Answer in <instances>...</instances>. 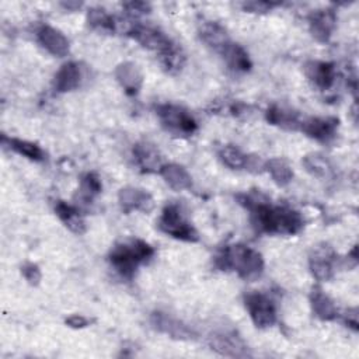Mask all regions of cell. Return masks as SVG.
<instances>
[{"mask_svg":"<svg viewBox=\"0 0 359 359\" xmlns=\"http://www.w3.org/2000/svg\"><path fill=\"white\" fill-rule=\"evenodd\" d=\"M237 198L250 210L251 223L258 231L293 236L304 226V220L297 210L286 206H273L248 195H238Z\"/></svg>","mask_w":359,"mask_h":359,"instance_id":"obj_1","label":"cell"},{"mask_svg":"<svg viewBox=\"0 0 359 359\" xmlns=\"http://www.w3.org/2000/svg\"><path fill=\"white\" fill-rule=\"evenodd\" d=\"M215 264L222 271H236L240 278L248 282L257 280L264 272L262 255L244 244L226 247L216 255Z\"/></svg>","mask_w":359,"mask_h":359,"instance_id":"obj_2","label":"cell"},{"mask_svg":"<svg viewBox=\"0 0 359 359\" xmlns=\"http://www.w3.org/2000/svg\"><path fill=\"white\" fill-rule=\"evenodd\" d=\"M154 255V250L143 240H132L129 243L116 244L109 252L111 265L126 279H132L137 266L149 261Z\"/></svg>","mask_w":359,"mask_h":359,"instance_id":"obj_3","label":"cell"},{"mask_svg":"<svg viewBox=\"0 0 359 359\" xmlns=\"http://www.w3.org/2000/svg\"><path fill=\"white\" fill-rule=\"evenodd\" d=\"M158 229L177 240L189 243H195L199 240L198 231L185 219L180 206L175 203H170L163 209L161 216L158 219Z\"/></svg>","mask_w":359,"mask_h":359,"instance_id":"obj_4","label":"cell"},{"mask_svg":"<svg viewBox=\"0 0 359 359\" xmlns=\"http://www.w3.org/2000/svg\"><path fill=\"white\" fill-rule=\"evenodd\" d=\"M157 116L163 126L177 135H192L198 125L194 116L182 107L174 104H161L156 107Z\"/></svg>","mask_w":359,"mask_h":359,"instance_id":"obj_5","label":"cell"},{"mask_svg":"<svg viewBox=\"0 0 359 359\" xmlns=\"http://www.w3.org/2000/svg\"><path fill=\"white\" fill-rule=\"evenodd\" d=\"M244 304L255 327L268 328L276 323V307L269 296L251 292L244 296Z\"/></svg>","mask_w":359,"mask_h":359,"instance_id":"obj_6","label":"cell"},{"mask_svg":"<svg viewBox=\"0 0 359 359\" xmlns=\"http://www.w3.org/2000/svg\"><path fill=\"white\" fill-rule=\"evenodd\" d=\"M128 34H129L135 41H137L143 48L150 49V50H154V52H157L158 55L163 53L164 50H167V49L174 43V42H172L167 35H164L161 31H158V29H156V28H151V27L139 25V24L130 25Z\"/></svg>","mask_w":359,"mask_h":359,"instance_id":"obj_7","label":"cell"},{"mask_svg":"<svg viewBox=\"0 0 359 359\" xmlns=\"http://www.w3.org/2000/svg\"><path fill=\"white\" fill-rule=\"evenodd\" d=\"M151 325L154 327V330H157L158 332H163L174 339H191L194 338V331L184 324L182 321H180L175 317H171L170 314L161 313V311H154L150 317Z\"/></svg>","mask_w":359,"mask_h":359,"instance_id":"obj_8","label":"cell"},{"mask_svg":"<svg viewBox=\"0 0 359 359\" xmlns=\"http://www.w3.org/2000/svg\"><path fill=\"white\" fill-rule=\"evenodd\" d=\"M209 345L213 351L223 356L230 358H245L248 356V351L245 344L240 337H237L234 332H217L213 334L209 339Z\"/></svg>","mask_w":359,"mask_h":359,"instance_id":"obj_9","label":"cell"},{"mask_svg":"<svg viewBox=\"0 0 359 359\" xmlns=\"http://www.w3.org/2000/svg\"><path fill=\"white\" fill-rule=\"evenodd\" d=\"M334 261L335 254L331 247L323 244L321 247H316L310 255V271L313 276L320 280H330L334 275Z\"/></svg>","mask_w":359,"mask_h":359,"instance_id":"obj_10","label":"cell"},{"mask_svg":"<svg viewBox=\"0 0 359 359\" xmlns=\"http://www.w3.org/2000/svg\"><path fill=\"white\" fill-rule=\"evenodd\" d=\"M338 119L337 118H309L300 122V128L309 137L321 143L331 142L337 135Z\"/></svg>","mask_w":359,"mask_h":359,"instance_id":"obj_11","label":"cell"},{"mask_svg":"<svg viewBox=\"0 0 359 359\" xmlns=\"http://www.w3.org/2000/svg\"><path fill=\"white\" fill-rule=\"evenodd\" d=\"M118 201L123 212L129 213L132 210H140L143 213L150 212L154 208V201L151 195L143 189L126 187L118 194Z\"/></svg>","mask_w":359,"mask_h":359,"instance_id":"obj_12","label":"cell"},{"mask_svg":"<svg viewBox=\"0 0 359 359\" xmlns=\"http://www.w3.org/2000/svg\"><path fill=\"white\" fill-rule=\"evenodd\" d=\"M337 15L332 10H317L309 17V28L314 39L318 42H327L335 28Z\"/></svg>","mask_w":359,"mask_h":359,"instance_id":"obj_13","label":"cell"},{"mask_svg":"<svg viewBox=\"0 0 359 359\" xmlns=\"http://www.w3.org/2000/svg\"><path fill=\"white\" fill-rule=\"evenodd\" d=\"M38 42L53 56L63 57L69 53V41L67 38L56 28L50 25H42L38 29Z\"/></svg>","mask_w":359,"mask_h":359,"instance_id":"obj_14","label":"cell"},{"mask_svg":"<svg viewBox=\"0 0 359 359\" xmlns=\"http://www.w3.org/2000/svg\"><path fill=\"white\" fill-rule=\"evenodd\" d=\"M307 77L317 86L320 90H328L332 87L335 79H337V72L335 66L330 62H318V60H311L304 66Z\"/></svg>","mask_w":359,"mask_h":359,"instance_id":"obj_15","label":"cell"},{"mask_svg":"<svg viewBox=\"0 0 359 359\" xmlns=\"http://www.w3.org/2000/svg\"><path fill=\"white\" fill-rule=\"evenodd\" d=\"M115 77H116L118 83L122 86V88L129 95L137 94L142 87V83H143L142 72L132 62H123V63L118 65L115 69Z\"/></svg>","mask_w":359,"mask_h":359,"instance_id":"obj_16","label":"cell"},{"mask_svg":"<svg viewBox=\"0 0 359 359\" xmlns=\"http://www.w3.org/2000/svg\"><path fill=\"white\" fill-rule=\"evenodd\" d=\"M133 154L139 167L144 172H160L163 167L161 156L154 144L149 142H140L133 147Z\"/></svg>","mask_w":359,"mask_h":359,"instance_id":"obj_17","label":"cell"},{"mask_svg":"<svg viewBox=\"0 0 359 359\" xmlns=\"http://www.w3.org/2000/svg\"><path fill=\"white\" fill-rule=\"evenodd\" d=\"M80 80L81 72L79 65L74 62H67L55 74L53 87L57 93H67L76 90L80 86Z\"/></svg>","mask_w":359,"mask_h":359,"instance_id":"obj_18","label":"cell"},{"mask_svg":"<svg viewBox=\"0 0 359 359\" xmlns=\"http://www.w3.org/2000/svg\"><path fill=\"white\" fill-rule=\"evenodd\" d=\"M199 35L205 43L220 52L229 42L226 29L215 21H202L199 24Z\"/></svg>","mask_w":359,"mask_h":359,"instance_id":"obj_19","label":"cell"},{"mask_svg":"<svg viewBox=\"0 0 359 359\" xmlns=\"http://www.w3.org/2000/svg\"><path fill=\"white\" fill-rule=\"evenodd\" d=\"M160 175L164 178L167 185L174 191H184L191 188L192 178L188 171L180 164H164L160 170Z\"/></svg>","mask_w":359,"mask_h":359,"instance_id":"obj_20","label":"cell"},{"mask_svg":"<svg viewBox=\"0 0 359 359\" xmlns=\"http://www.w3.org/2000/svg\"><path fill=\"white\" fill-rule=\"evenodd\" d=\"M310 303L311 309L316 317L324 321H331L335 320L338 316V310L334 304V302L320 289V287H313L311 294H310Z\"/></svg>","mask_w":359,"mask_h":359,"instance_id":"obj_21","label":"cell"},{"mask_svg":"<svg viewBox=\"0 0 359 359\" xmlns=\"http://www.w3.org/2000/svg\"><path fill=\"white\" fill-rule=\"evenodd\" d=\"M55 212L70 231L76 234H81L86 231V222L74 206L63 201H57L55 205Z\"/></svg>","mask_w":359,"mask_h":359,"instance_id":"obj_22","label":"cell"},{"mask_svg":"<svg viewBox=\"0 0 359 359\" xmlns=\"http://www.w3.org/2000/svg\"><path fill=\"white\" fill-rule=\"evenodd\" d=\"M227 66L236 72H248L251 69V60L248 53L238 45L229 42L220 52Z\"/></svg>","mask_w":359,"mask_h":359,"instance_id":"obj_23","label":"cell"},{"mask_svg":"<svg viewBox=\"0 0 359 359\" xmlns=\"http://www.w3.org/2000/svg\"><path fill=\"white\" fill-rule=\"evenodd\" d=\"M266 121L272 125H279L282 128L287 129H299L300 121L297 112H293L292 109H285L279 105H272L266 111Z\"/></svg>","mask_w":359,"mask_h":359,"instance_id":"obj_24","label":"cell"},{"mask_svg":"<svg viewBox=\"0 0 359 359\" xmlns=\"http://www.w3.org/2000/svg\"><path fill=\"white\" fill-rule=\"evenodd\" d=\"M87 22L93 29L100 32H114L116 29V21L104 8L93 7L87 13Z\"/></svg>","mask_w":359,"mask_h":359,"instance_id":"obj_25","label":"cell"},{"mask_svg":"<svg viewBox=\"0 0 359 359\" xmlns=\"http://www.w3.org/2000/svg\"><path fill=\"white\" fill-rule=\"evenodd\" d=\"M158 60L167 73L174 74L182 69L185 63V55L178 45L172 43L167 50L158 55Z\"/></svg>","mask_w":359,"mask_h":359,"instance_id":"obj_26","label":"cell"},{"mask_svg":"<svg viewBox=\"0 0 359 359\" xmlns=\"http://www.w3.org/2000/svg\"><path fill=\"white\" fill-rule=\"evenodd\" d=\"M265 170L271 174L272 180L280 187L287 185L293 178V171H292L290 165L279 157H275V158H271L269 161H266Z\"/></svg>","mask_w":359,"mask_h":359,"instance_id":"obj_27","label":"cell"},{"mask_svg":"<svg viewBox=\"0 0 359 359\" xmlns=\"http://www.w3.org/2000/svg\"><path fill=\"white\" fill-rule=\"evenodd\" d=\"M3 139L8 142L11 150H14L15 153H18V154H21V156H24V157H27L29 160L41 161L45 157L43 150L36 143H32V142H28V140H22V139H15V137L6 139L3 136Z\"/></svg>","mask_w":359,"mask_h":359,"instance_id":"obj_28","label":"cell"},{"mask_svg":"<svg viewBox=\"0 0 359 359\" xmlns=\"http://www.w3.org/2000/svg\"><path fill=\"white\" fill-rule=\"evenodd\" d=\"M102 189L101 180L94 172H87L80 181V198L84 201H91Z\"/></svg>","mask_w":359,"mask_h":359,"instance_id":"obj_29","label":"cell"},{"mask_svg":"<svg viewBox=\"0 0 359 359\" xmlns=\"http://www.w3.org/2000/svg\"><path fill=\"white\" fill-rule=\"evenodd\" d=\"M219 157L227 167L237 170V168H244L247 156L234 146H223L219 151Z\"/></svg>","mask_w":359,"mask_h":359,"instance_id":"obj_30","label":"cell"},{"mask_svg":"<svg viewBox=\"0 0 359 359\" xmlns=\"http://www.w3.org/2000/svg\"><path fill=\"white\" fill-rule=\"evenodd\" d=\"M303 165L306 167V170L316 175V177H325L330 174L331 167L328 164V161L320 156V154H309L303 158Z\"/></svg>","mask_w":359,"mask_h":359,"instance_id":"obj_31","label":"cell"},{"mask_svg":"<svg viewBox=\"0 0 359 359\" xmlns=\"http://www.w3.org/2000/svg\"><path fill=\"white\" fill-rule=\"evenodd\" d=\"M21 273L25 278V280L32 286H36L41 280V271H39L38 265H35L32 262H25L21 266Z\"/></svg>","mask_w":359,"mask_h":359,"instance_id":"obj_32","label":"cell"},{"mask_svg":"<svg viewBox=\"0 0 359 359\" xmlns=\"http://www.w3.org/2000/svg\"><path fill=\"white\" fill-rule=\"evenodd\" d=\"M279 3H271V1H247L243 3L244 10L250 13H266L271 8L276 7Z\"/></svg>","mask_w":359,"mask_h":359,"instance_id":"obj_33","label":"cell"},{"mask_svg":"<svg viewBox=\"0 0 359 359\" xmlns=\"http://www.w3.org/2000/svg\"><path fill=\"white\" fill-rule=\"evenodd\" d=\"M244 168H245V170H248L250 172L258 174V172H261V171H264V170H265V163L262 161V158H261L259 156L251 154V156H247V157H245Z\"/></svg>","mask_w":359,"mask_h":359,"instance_id":"obj_34","label":"cell"},{"mask_svg":"<svg viewBox=\"0 0 359 359\" xmlns=\"http://www.w3.org/2000/svg\"><path fill=\"white\" fill-rule=\"evenodd\" d=\"M123 7L126 8V11L129 14H144V13H149L150 11V6L147 3H143V1H130V3H125Z\"/></svg>","mask_w":359,"mask_h":359,"instance_id":"obj_35","label":"cell"},{"mask_svg":"<svg viewBox=\"0 0 359 359\" xmlns=\"http://www.w3.org/2000/svg\"><path fill=\"white\" fill-rule=\"evenodd\" d=\"M66 324L72 328H84L90 324V320L86 318L84 316H80V314H73L70 317L66 318Z\"/></svg>","mask_w":359,"mask_h":359,"instance_id":"obj_36","label":"cell"},{"mask_svg":"<svg viewBox=\"0 0 359 359\" xmlns=\"http://www.w3.org/2000/svg\"><path fill=\"white\" fill-rule=\"evenodd\" d=\"M345 323L352 327L355 331L358 330V314H356V309H353L352 313H346L345 316Z\"/></svg>","mask_w":359,"mask_h":359,"instance_id":"obj_37","label":"cell"},{"mask_svg":"<svg viewBox=\"0 0 359 359\" xmlns=\"http://www.w3.org/2000/svg\"><path fill=\"white\" fill-rule=\"evenodd\" d=\"M60 4H62V7H65L67 10H76V8H79L81 6V3H77V1H67V3L63 1Z\"/></svg>","mask_w":359,"mask_h":359,"instance_id":"obj_38","label":"cell"}]
</instances>
